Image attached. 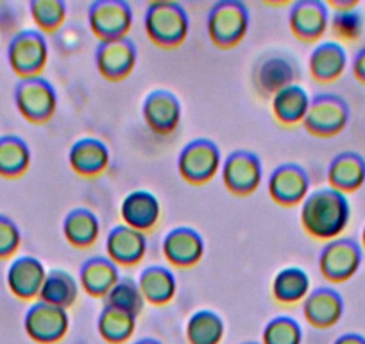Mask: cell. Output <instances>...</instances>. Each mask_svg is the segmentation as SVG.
Here are the masks:
<instances>
[{
  "instance_id": "obj_5",
  "label": "cell",
  "mask_w": 365,
  "mask_h": 344,
  "mask_svg": "<svg viewBox=\"0 0 365 344\" xmlns=\"http://www.w3.org/2000/svg\"><path fill=\"white\" fill-rule=\"evenodd\" d=\"M47 61L48 44L41 31L22 29L9 40L8 63L20 79L40 76Z\"/></svg>"
},
{
  "instance_id": "obj_27",
  "label": "cell",
  "mask_w": 365,
  "mask_h": 344,
  "mask_svg": "<svg viewBox=\"0 0 365 344\" xmlns=\"http://www.w3.org/2000/svg\"><path fill=\"white\" fill-rule=\"evenodd\" d=\"M140 290H142L145 303L167 305L172 301L178 290L174 273L165 265H149L140 273Z\"/></svg>"
},
{
  "instance_id": "obj_3",
  "label": "cell",
  "mask_w": 365,
  "mask_h": 344,
  "mask_svg": "<svg viewBox=\"0 0 365 344\" xmlns=\"http://www.w3.org/2000/svg\"><path fill=\"white\" fill-rule=\"evenodd\" d=\"M249 9L240 0H219L208 13V34L219 49L237 47L249 31Z\"/></svg>"
},
{
  "instance_id": "obj_33",
  "label": "cell",
  "mask_w": 365,
  "mask_h": 344,
  "mask_svg": "<svg viewBox=\"0 0 365 344\" xmlns=\"http://www.w3.org/2000/svg\"><path fill=\"white\" fill-rule=\"evenodd\" d=\"M226 333L222 318L213 310H197L188 318L187 339L190 344H220Z\"/></svg>"
},
{
  "instance_id": "obj_29",
  "label": "cell",
  "mask_w": 365,
  "mask_h": 344,
  "mask_svg": "<svg viewBox=\"0 0 365 344\" xmlns=\"http://www.w3.org/2000/svg\"><path fill=\"white\" fill-rule=\"evenodd\" d=\"M310 276L303 268L290 265L276 273L272 280V296L278 303L292 305L304 301L310 294Z\"/></svg>"
},
{
  "instance_id": "obj_38",
  "label": "cell",
  "mask_w": 365,
  "mask_h": 344,
  "mask_svg": "<svg viewBox=\"0 0 365 344\" xmlns=\"http://www.w3.org/2000/svg\"><path fill=\"white\" fill-rule=\"evenodd\" d=\"M20 244H22V233L19 224L11 217L0 213V260L15 255Z\"/></svg>"
},
{
  "instance_id": "obj_7",
  "label": "cell",
  "mask_w": 365,
  "mask_h": 344,
  "mask_svg": "<svg viewBox=\"0 0 365 344\" xmlns=\"http://www.w3.org/2000/svg\"><path fill=\"white\" fill-rule=\"evenodd\" d=\"M349 115L351 111L346 99L336 93H317L312 97L303 124L312 135L329 138L340 135L346 129Z\"/></svg>"
},
{
  "instance_id": "obj_19",
  "label": "cell",
  "mask_w": 365,
  "mask_h": 344,
  "mask_svg": "<svg viewBox=\"0 0 365 344\" xmlns=\"http://www.w3.org/2000/svg\"><path fill=\"white\" fill-rule=\"evenodd\" d=\"M303 314L315 328H331L342 319L344 298L331 287H317L304 298Z\"/></svg>"
},
{
  "instance_id": "obj_26",
  "label": "cell",
  "mask_w": 365,
  "mask_h": 344,
  "mask_svg": "<svg viewBox=\"0 0 365 344\" xmlns=\"http://www.w3.org/2000/svg\"><path fill=\"white\" fill-rule=\"evenodd\" d=\"M101 223L90 208H73L63 219V235L73 248H90L97 242Z\"/></svg>"
},
{
  "instance_id": "obj_10",
  "label": "cell",
  "mask_w": 365,
  "mask_h": 344,
  "mask_svg": "<svg viewBox=\"0 0 365 344\" xmlns=\"http://www.w3.org/2000/svg\"><path fill=\"white\" fill-rule=\"evenodd\" d=\"M26 333L38 344H56L68 333V312L56 305L36 301L31 305L24 318Z\"/></svg>"
},
{
  "instance_id": "obj_14",
  "label": "cell",
  "mask_w": 365,
  "mask_h": 344,
  "mask_svg": "<svg viewBox=\"0 0 365 344\" xmlns=\"http://www.w3.org/2000/svg\"><path fill=\"white\" fill-rule=\"evenodd\" d=\"M142 115L150 131L167 136L174 133L181 122V101L168 90H153L143 101Z\"/></svg>"
},
{
  "instance_id": "obj_28",
  "label": "cell",
  "mask_w": 365,
  "mask_h": 344,
  "mask_svg": "<svg viewBox=\"0 0 365 344\" xmlns=\"http://www.w3.org/2000/svg\"><path fill=\"white\" fill-rule=\"evenodd\" d=\"M299 74V66L285 56H274L263 59L256 70V83L265 93H276L282 88L294 84V79Z\"/></svg>"
},
{
  "instance_id": "obj_31",
  "label": "cell",
  "mask_w": 365,
  "mask_h": 344,
  "mask_svg": "<svg viewBox=\"0 0 365 344\" xmlns=\"http://www.w3.org/2000/svg\"><path fill=\"white\" fill-rule=\"evenodd\" d=\"M79 298V282L63 269H51L45 276L43 287L40 290V301L70 308Z\"/></svg>"
},
{
  "instance_id": "obj_43",
  "label": "cell",
  "mask_w": 365,
  "mask_h": 344,
  "mask_svg": "<svg viewBox=\"0 0 365 344\" xmlns=\"http://www.w3.org/2000/svg\"><path fill=\"white\" fill-rule=\"evenodd\" d=\"M361 246H364L365 249V226H364V231H361Z\"/></svg>"
},
{
  "instance_id": "obj_20",
  "label": "cell",
  "mask_w": 365,
  "mask_h": 344,
  "mask_svg": "<svg viewBox=\"0 0 365 344\" xmlns=\"http://www.w3.org/2000/svg\"><path fill=\"white\" fill-rule=\"evenodd\" d=\"M111 160L106 143L93 136H84L72 143L68 151V163L79 176L93 178L103 174Z\"/></svg>"
},
{
  "instance_id": "obj_6",
  "label": "cell",
  "mask_w": 365,
  "mask_h": 344,
  "mask_svg": "<svg viewBox=\"0 0 365 344\" xmlns=\"http://www.w3.org/2000/svg\"><path fill=\"white\" fill-rule=\"evenodd\" d=\"M222 167L219 146L210 138H195L182 147L178 158L179 174L192 185L208 183Z\"/></svg>"
},
{
  "instance_id": "obj_36",
  "label": "cell",
  "mask_w": 365,
  "mask_h": 344,
  "mask_svg": "<svg viewBox=\"0 0 365 344\" xmlns=\"http://www.w3.org/2000/svg\"><path fill=\"white\" fill-rule=\"evenodd\" d=\"M303 330L299 323L289 315H278L270 319L263 328L262 344H301Z\"/></svg>"
},
{
  "instance_id": "obj_23",
  "label": "cell",
  "mask_w": 365,
  "mask_h": 344,
  "mask_svg": "<svg viewBox=\"0 0 365 344\" xmlns=\"http://www.w3.org/2000/svg\"><path fill=\"white\" fill-rule=\"evenodd\" d=\"M118 280V265L108 256H91L79 269L81 287L93 298H106Z\"/></svg>"
},
{
  "instance_id": "obj_16",
  "label": "cell",
  "mask_w": 365,
  "mask_h": 344,
  "mask_svg": "<svg viewBox=\"0 0 365 344\" xmlns=\"http://www.w3.org/2000/svg\"><path fill=\"white\" fill-rule=\"evenodd\" d=\"M45 276H47V269L40 258L22 255L9 264L8 273H6V283L13 296L22 301H31L34 298H40Z\"/></svg>"
},
{
  "instance_id": "obj_44",
  "label": "cell",
  "mask_w": 365,
  "mask_h": 344,
  "mask_svg": "<svg viewBox=\"0 0 365 344\" xmlns=\"http://www.w3.org/2000/svg\"><path fill=\"white\" fill-rule=\"evenodd\" d=\"M244 344H262V343H244Z\"/></svg>"
},
{
  "instance_id": "obj_12",
  "label": "cell",
  "mask_w": 365,
  "mask_h": 344,
  "mask_svg": "<svg viewBox=\"0 0 365 344\" xmlns=\"http://www.w3.org/2000/svg\"><path fill=\"white\" fill-rule=\"evenodd\" d=\"M310 194V176L297 163H282L270 172L269 196L282 206H296Z\"/></svg>"
},
{
  "instance_id": "obj_18",
  "label": "cell",
  "mask_w": 365,
  "mask_h": 344,
  "mask_svg": "<svg viewBox=\"0 0 365 344\" xmlns=\"http://www.w3.org/2000/svg\"><path fill=\"white\" fill-rule=\"evenodd\" d=\"M108 258L117 265H136L147 251V237L143 231L125 226L124 223L117 224L110 230L106 237Z\"/></svg>"
},
{
  "instance_id": "obj_37",
  "label": "cell",
  "mask_w": 365,
  "mask_h": 344,
  "mask_svg": "<svg viewBox=\"0 0 365 344\" xmlns=\"http://www.w3.org/2000/svg\"><path fill=\"white\" fill-rule=\"evenodd\" d=\"M329 27L333 34L340 41H356L364 33V16L356 9H347V11H333L329 19Z\"/></svg>"
},
{
  "instance_id": "obj_34",
  "label": "cell",
  "mask_w": 365,
  "mask_h": 344,
  "mask_svg": "<svg viewBox=\"0 0 365 344\" xmlns=\"http://www.w3.org/2000/svg\"><path fill=\"white\" fill-rule=\"evenodd\" d=\"M104 303L108 307L120 308V310L131 312L133 315L138 318V314H142L143 307H145V298H143L142 290H140L138 282H135L129 276H124L117 282V285L110 290L106 298H104Z\"/></svg>"
},
{
  "instance_id": "obj_30",
  "label": "cell",
  "mask_w": 365,
  "mask_h": 344,
  "mask_svg": "<svg viewBox=\"0 0 365 344\" xmlns=\"http://www.w3.org/2000/svg\"><path fill=\"white\" fill-rule=\"evenodd\" d=\"M31 165L29 143L16 135L0 136V176L15 180L24 176Z\"/></svg>"
},
{
  "instance_id": "obj_17",
  "label": "cell",
  "mask_w": 365,
  "mask_h": 344,
  "mask_svg": "<svg viewBox=\"0 0 365 344\" xmlns=\"http://www.w3.org/2000/svg\"><path fill=\"white\" fill-rule=\"evenodd\" d=\"M163 255L175 268H192L199 264L205 255V238L197 230L178 226L168 231L163 238Z\"/></svg>"
},
{
  "instance_id": "obj_8",
  "label": "cell",
  "mask_w": 365,
  "mask_h": 344,
  "mask_svg": "<svg viewBox=\"0 0 365 344\" xmlns=\"http://www.w3.org/2000/svg\"><path fill=\"white\" fill-rule=\"evenodd\" d=\"M364 260V251L356 241L347 237L326 242L319 253V269L331 283H344L353 278Z\"/></svg>"
},
{
  "instance_id": "obj_1",
  "label": "cell",
  "mask_w": 365,
  "mask_h": 344,
  "mask_svg": "<svg viewBox=\"0 0 365 344\" xmlns=\"http://www.w3.org/2000/svg\"><path fill=\"white\" fill-rule=\"evenodd\" d=\"M301 224L310 237L329 242L339 238L351 221V205L346 194L331 187L312 191L301 203Z\"/></svg>"
},
{
  "instance_id": "obj_25",
  "label": "cell",
  "mask_w": 365,
  "mask_h": 344,
  "mask_svg": "<svg viewBox=\"0 0 365 344\" xmlns=\"http://www.w3.org/2000/svg\"><path fill=\"white\" fill-rule=\"evenodd\" d=\"M310 96L301 84L294 83L276 92L270 99V108L276 121L283 126H296L304 121L310 108Z\"/></svg>"
},
{
  "instance_id": "obj_15",
  "label": "cell",
  "mask_w": 365,
  "mask_h": 344,
  "mask_svg": "<svg viewBox=\"0 0 365 344\" xmlns=\"http://www.w3.org/2000/svg\"><path fill=\"white\" fill-rule=\"evenodd\" d=\"M329 11L328 4L322 0H299L292 4L289 13V26L294 36L303 41L321 40L329 29Z\"/></svg>"
},
{
  "instance_id": "obj_35",
  "label": "cell",
  "mask_w": 365,
  "mask_h": 344,
  "mask_svg": "<svg viewBox=\"0 0 365 344\" xmlns=\"http://www.w3.org/2000/svg\"><path fill=\"white\" fill-rule=\"evenodd\" d=\"M29 11L38 31L54 33L65 22L68 8L65 0H31Z\"/></svg>"
},
{
  "instance_id": "obj_9",
  "label": "cell",
  "mask_w": 365,
  "mask_h": 344,
  "mask_svg": "<svg viewBox=\"0 0 365 344\" xmlns=\"http://www.w3.org/2000/svg\"><path fill=\"white\" fill-rule=\"evenodd\" d=\"M88 24L101 41L125 38L133 26V9L125 0H96L88 8Z\"/></svg>"
},
{
  "instance_id": "obj_11",
  "label": "cell",
  "mask_w": 365,
  "mask_h": 344,
  "mask_svg": "<svg viewBox=\"0 0 365 344\" xmlns=\"http://www.w3.org/2000/svg\"><path fill=\"white\" fill-rule=\"evenodd\" d=\"M263 178V167L258 154L237 149L227 154L222 163V180L230 192L237 196H249L258 191Z\"/></svg>"
},
{
  "instance_id": "obj_21",
  "label": "cell",
  "mask_w": 365,
  "mask_h": 344,
  "mask_svg": "<svg viewBox=\"0 0 365 344\" xmlns=\"http://www.w3.org/2000/svg\"><path fill=\"white\" fill-rule=\"evenodd\" d=\"M120 217L125 226L135 228L138 231H149L160 223L161 205L160 199L149 191H133L122 199Z\"/></svg>"
},
{
  "instance_id": "obj_4",
  "label": "cell",
  "mask_w": 365,
  "mask_h": 344,
  "mask_svg": "<svg viewBox=\"0 0 365 344\" xmlns=\"http://www.w3.org/2000/svg\"><path fill=\"white\" fill-rule=\"evenodd\" d=\"M15 104L20 115L33 124L51 121L58 108V93L52 83L41 76L24 77L15 86Z\"/></svg>"
},
{
  "instance_id": "obj_39",
  "label": "cell",
  "mask_w": 365,
  "mask_h": 344,
  "mask_svg": "<svg viewBox=\"0 0 365 344\" xmlns=\"http://www.w3.org/2000/svg\"><path fill=\"white\" fill-rule=\"evenodd\" d=\"M353 74L358 81L365 86V47L354 54L353 58Z\"/></svg>"
},
{
  "instance_id": "obj_22",
  "label": "cell",
  "mask_w": 365,
  "mask_h": 344,
  "mask_svg": "<svg viewBox=\"0 0 365 344\" xmlns=\"http://www.w3.org/2000/svg\"><path fill=\"white\" fill-rule=\"evenodd\" d=\"M328 183L342 194H353L365 183V158L354 151L336 154L328 167Z\"/></svg>"
},
{
  "instance_id": "obj_40",
  "label": "cell",
  "mask_w": 365,
  "mask_h": 344,
  "mask_svg": "<svg viewBox=\"0 0 365 344\" xmlns=\"http://www.w3.org/2000/svg\"><path fill=\"white\" fill-rule=\"evenodd\" d=\"M360 6L358 0H331L328 8H333V11H347V9H356Z\"/></svg>"
},
{
  "instance_id": "obj_42",
  "label": "cell",
  "mask_w": 365,
  "mask_h": 344,
  "mask_svg": "<svg viewBox=\"0 0 365 344\" xmlns=\"http://www.w3.org/2000/svg\"><path fill=\"white\" fill-rule=\"evenodd\" d=\"M135 344H161V343L156 339H150V337H145V339H140L138 343H135Z\"/></svg>"
},
{
  "instance_id": "obj_41",
  "label": "cell",
  "mask_w": 365,
  "mask_h": 344,
  "mask_svg": "<svg viewBox=\"0 0 365 344\" xmlns=\"http://www.w3.org/2000/svg\"><path fill=\"white\" fill-rule=\"evenodd\" d=\"M333 344H365V337L360 333H344Z\"/></svg>"
},
{
  "instance_id": "obj_24",
  "label": "cell",
  "mask_w": 365,
  "mask_h": 344,
  "mask_svg": "<svg viewBox=\"0 0 365 344\" xmlns=\"http://www.w3.org/2000/svg\"><path fill=\"white\" fill-rule=\"evenodd\" d=\"M308 66L315 81L333 83L346 72L347 51L340 41H322L312 51Z\"/></svg>"
},
{
  "instance_id": "obj_2",
  "label": "cell",
  "mask_w": 365,
  "mask_h": 344,
  "mask_svg": "<svg viewBox=\"0 0 365 344\" xmlns=\"http://www.w3.org/2000/svg\"><path fill=\"white\" fill-rule=\"evenodd\" d=\"M143 26H145L147 36L154 45L163 49H175L187 40L190 20H188L187 9L179 2L161 0V2H150L147 6Z\"/></svg>"
},
{
  "instance_id": "obj_32",
  "label": "cell",
  "mask_w": 365,
  "mask_h": 344,
  "mask_svg": "<svg viewBox=\"0 0 365 344\" xmlns=\"http://www.w3.org/2000/svg\"><path fill=\"white\" fill-rule=\"evenodd\" d=\"M97 330L106 343L122 344L131 339L133 333H135L136 315H133L131 312L104 305L99 321H97Z\"/></svg>"
},
{
  "instance_id": "obj_13",
  "label": "cell",
  "mask_w": 365,
  "mask_h": 344,
  "mask_svg": "<svg viewBox=\"0 0 365 344\" xmlns=\"http://www.w3.org/2000/svg\"><path fill=\"white\" fill-rule=\"evenodd\" d=\"M138 59V51L131 38L106 40L97 45L96 63L101 76L110 81H122L131 76Z\"/></svg>"
}]
</instances>
